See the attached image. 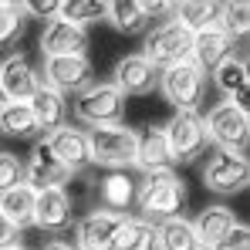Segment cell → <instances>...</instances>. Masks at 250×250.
<instances>
[{"instance_id": "cell-35", "label": "cell", "mask_w": 250, "mask_h": 250, "mask_svg": "<svg viewBox=\"0 0 250 250\" xmlns=\"http://www.w3.org/2000/svg\"><path fill=\"white\" fill-rule=\"evenodd\" d=\"M14 244H17V230L0 216V250H3V247H14Z\"/></svg>"}, {"instance_id": "cell-5", "label": "cell", "mask_w": 250, "mask_h": 250, "mask_svg": "<svg viewBox=\"0 0 250 250\" xmlns=\"http://www.w3.org/2000/svg\"><path fill=\"white\" fill-rule=\"evenodd\" d=\"M75 115L88 128L125 125V95L112 82H95L88 91L75 98Z\"/></svg>"}, {"instance_id": "cell-4", "label": "cell", "mask_w": 250, "mask_h": 250, "mask_svg": "<svg viewBox=\"0 0 250 250\" xmlns=\"http://www.w3.org/2000/svg\"><path fill=\"white\" fill-rule=\"evenodd\" d=\"M142 58L156 68V71H166L176 64H186L193 58V34L179 24V21H163L149 31L146 47H142Z\"/></svg>"}, {"instance_id": "cell-17", "label": "cell", "mask_w": 250, "mask_h": 250, "mask_svg": "<svg viewBox=\"0 0 250 250\" xmlns=\"http://www.w3.org/2000/svg\"><path fill=\"white\" fill-rule=\"evenodd\" d=\"M112 84L122 91L125 98L128 95H149L152 88H159V71L142 54H125L115 64V71H112Z\"/></svg>"}, {"instance_id": "cell-24", "label": "cell", "mask_w": 250, "mask_h": 250, "mask_svg": "<svg viewBox=\"0 0 250 250\" xmlns=\"http://www.w3.org/2000/svg\"><path fill=\"white\" fill-rule=\"evenodd\" d=\"M220 10H223V3L183 0V3H172V21H179L189 34H203L209 27H220Z\"/></svg>"}, {"instance_id": "cell-16", "label": "cell", "mask_w": 250, "mask_h": 250, "mask_svg": "<svg viewBox=\"0 0 250 250\" xmlns=\"http://www.w3.org/2000/svg\"><path fill=\"white\" fill-rule=\"evenodd\" d=\"M135 189H139V179H135L128 169L105 172V176L98 179V209L128 216V209L135 207Z\"/></svg>"}, {"instance_id": "cell-15", "label": "cell", "mask_w": 250, "mask_h": 250, "mask_svg": "<svg viewBox=\"0 0 250 250\" xmlns=\"http://www.w3.org/2000/svg\"><path fill=\"white\" fill-rule=\"evenodd\" d=\"M44 146L54 152V159L68 169L71 176L82 172L84 166H91V156H88V132H84V128L64 125V128L44 135Z\"/></svg>"}, {"instance_id": "cell-19", "label": "cell", "mask_w": 250, "mask_h": 250, "mask_svg": "<svg viewBox=\"0 0 250 250\" xmlns=\"http://www.w3.org/2000/svg\"><path fill=\"white\" fill-rule=\"evenodd\" d=\"M213 84L220 88V95L237 105V108H247V95H250V68H247V58L233 54L227 58L216 71H213Z\"/></svg>"}, {"instance_id": "cell-29", "label": "cell", "mask_w": 250, "mask_h": 250, "mask_svg": "<svg viewBox=\"0 0 250 250\" xmlns=\"http://www.w3.org/2000/svg\"><path fill=\"white\" fill-rule=\"evenodd\" d=\"M24 24H27V14L21 3H10V0H0V51L14 47V44L24 38Z\"/></svg>"}, {"instance_id": "cell-23", "label": "cell", "mask_w": 250, "mask_h": 250, "mask_svg": "<svg viewBox=\"0 0 250 250\" xmlns=\"http://www.w3.org/2000/svg\"><path fill=\"white\" fill-rule=\"evenodd\" d=\"M34 189L27 186V183H21V186H14V189H7V193H0V216L21 233V230H27V227H34Z\"/></svg>"}, {"instance_id": "cell-6", "label": "cell", "mask_w": 250, "mask_h": 250, "mask_svg": "<svg viewBox=\"0 0 250 250\" xmlns=\"http://www.w3.org/2000/svg\"><path fill=\"white\" fill-rule=\"evenodd\" d=\"M159 88L176 112H200V105L207 98V75L193 61H186V64L159 71Z\"/></svg>"}, {"instance_id": "cell-21", "label": "cell", "mask_w": 250, "mask_h": 250, "mask_svg": "<svg viewBox=\"0 0 250 250\" xmlns=\"http://www.w3.org/2000/svg\"><path fill=\"white\" fill-rule=\"evenodd\" d=\"M31 105V112H34V122L41 128L44 135H51V132H58V128H64L68 125V98H61L54 88H47L41 84L38 91H34V98L27 102Z\"/></svg>"}, {"instance_id": "cell-1", "label": "cell", "mask_w": 250, "mask_h": 250, "mask_svg": "<svg viewBox=\"0 0 250 250\" xmlns=\"http://www.w3.org/2000/svg\"><path fill=\"white\" fill-rule=\"evenodd\" d=\"M183 207H186V186L172 169L149 172V176L139 179V189H135L139 220L163 223V220H172V216H183Z\"/></svg>"}, {"instance_id": "cell-14", "label": "cell", "mask_w": 250, "mask_h": 250, "mask_svg": "<svg viewBox=\"0 0 250 250\" xmlns=\"http://www.w3.org/2000/svg\"><path fill=\"white\" fill-rule=\"evenodd\" d=\"M88 51V31L54 17L41 31V54L44 58H84Z\"/></svg>"}, {"instance_id": "cell-33", "label": "cell", "mask_w": 250, "mask_h": 250, "mask_svg": "<svg viewBox=\"0 0 250 250\" xmlns=\"http://www.w3.org/2000/svg\"><path fill=\"white\" fill-rule=\"evenodd\" d=\"M209 250H250V227L237 220V227H233L227 237H220Z\"/></svg>"}, {"instance_id": "cell-8", "label": "cell", "mask_w": 250, "mask_h": 250, "mask_svg": "<svg viewBox=\"0 0 250 250\" xmlns=\"http://www.w3.org/2000/svg\"><path fill=\"white\" fill-rule=\"evenodd\" d=\"M41 84L54 88L61 98H78L95 84V68L88 58H44Z\"/></svg>"}, {"instance_id": "cell-12", "label": "cell", "mask_w": 250, "mask_h": 250, "mask_svg": "<svg viewBox=\"0 0 250 250\" xmlns=\"http://www.w3.org/2000/svg\"><path fill=\"white\" fill-rule=\"evenodd\" d=\"M41 88V71L27 61V54H10L0 61V91L7 102H31Z\"/></svg>"}, {"instance_id": "cell-34", "label": "cell", "mask_w": 250, "mask_h": 250, "mask_svg": "<svg viewBox=\"0 0 250 250\" xmlns=\"http://www.w3.org/2000/svg\"><path fill=\"white\" fill-rule=\"evenodd\" d=\"M21 7H24V14H34V17H44V21H54L61 3H21Z\"/></svg>"}, {"instance_id": "cell-9", "label": "cell", "mask_w": 250, "mask_h": 250, "mask_svg": "<svg viewBox=\"0 0 250 250\" xmlns=\"http://www.w3.org/2000/svg\"><path fill=\"white\" fill-rule=\"evenodd\" d=\"M203 183L207 189L220 193V196H233V193H244L250 183V163L247 156H237V152H213L203 166Z\"/></svg>"}, {"instance_id": "cell-20", "label": "cell", "mask_w": 250, "mask_h": 250, "mask_svg": "<svg viewBox=\"0 0 250 250\" xmlns=\"http://www.w3.org/2000/svg\"><path fill=\"white\" fill-rule=\"evenodd\" d=\"M132 166L142 169L146 176H149V172H166V169H172L163 125H152V128L139 132V146H135V163H132Z\"/></svg>"}, {"instance_id": "cell-18", "label": "cell", "mask_w": 250, "mask_h": 250, "mask_svg": "<svg viewBox=\"0 0 250 250\" xmlns=\"http://www.w3.org/2000/svg\"><path fill=\"white\" fill-rule=\"evenodd\" d=\"M233 38L223 31V27H209L203 34H193V64L203 71V75H213L227 58H233Z\"/></svg>"}, {"instance_id": "cell-13", "label": "cell", "mask_w": 250, "mask_h": 250, "mask_svg": "<svg viewBox=\"0 0 250 250\" xmlns=\"http://www.w3.org/2000/svg\"><path fill=\"white\" fill-rule=\"evenodd\" d=\"M71 179V172L54 159V152L44 146V139L31 149L27 163H24V183L34 189V193H44V189H64V183Z\"/></svg>"}, {"instance_id": "cell-2", "label": "cell", "mask_w": 250, "mask_h": 250, "mask_svg": "<svg viewBox=\"0 0 250 250\" xmlns=\"http://www.w3.org/2000/svg\"><path fill=\"white\" fill-rule=\"evenodd\" d=\"M203 132H207V142L216 146V152H237L244 156L250 142V115L247 108H237L230 102H220L213 105L203 119Z\"/></svg>"}, {"instance_id": "cell-3", "label": "cell", "mask_w": 250, "mask_h": 250, "mask_svg": "<svg viewBox=\"0 0 250 250\" xmlns=\"http://www.w3.org/2000/svg\"><path fill=\"white\" fill-rule=\"evenodd\" d=\"M88 132V156L95 166H105L108 172L128 169L135 163L139 132L128 125H108V128H84Z\"/></svg>"}, {"instance_id": "cell-26", "label": "cell", "mask_w": 250, "mask_h": 250, "mask_svg": "<svg viewBox=\"0 0 250 250\" xmlns=\"http://www.w3.org/2000/svg\"><path fill=\"white\" fill-rule=\"evenodd\" d=\"M156 250H203V247L193 233V223L183 216H172V220L156 223Z\"/></svg>"}, {"instance_id": "cell-36", "label": "cell", "mask_w": 250, "mask_h": 250, "mask_svg": "<svg viewBox=\"0 0 250 250\" xmlns=\"http://www.w3.org/2000/svg\"><path fill=\"white\" fill-rule=\"evenodd\" d=\"M41 250H78L75 244H68V240H47Z\"/></svg>"}, {"instance_id": "cell-37", "label": "cell", "mask_w": 250, "mask_h": 250, "mask_svg": "<svg viewBox=\"0 0 250 250\" xmlns=\"http://www.w3.org/2000/svg\"><path fill=\"white\" fill-rule=\"evenodd\" d=\"M3 250H27V247H21V244H14V247H3Z\"/></svg>"}, {"instance_id": "cell-28", "label": "cell", "mask_w": 250, "mask_h": 250, "mask_svg": "<svg viewBox=\"0 0 250 250\" xmlns=\"http://www.w3.org/2000/svg\"><path fill=\"white\" fill-rule=\"evenodd\" d=\"M115 250H156V223L125 216L122 230L115 237Z\"/></svg>"}, {"instance_id": "cell-31", "label": "cell", "mask_w": 250, "mask_h": 250, "mask_svg": "<svg viewBox=\"0 0 250 250\" xmlns=\"http://www.w3.org/2000/svg\"><path fill=\"white\" fill-rule=\"evenodd\" d=\"M220 27L233 38V41H240V38H247L250 31V7L244 0H230V3H223V10H220Z\"/></svg>"}, {"instance_id": "cell-11", "label": "cell", "mask_w": 250, "mask_h": 250, "mask_svg": "<svg viewBox=\"0 0 250 250\" xmlns=\"http://www.w3.org/2000/svg\"><path fill=\"white\" fill-rule=\"evenodd\" d=\"M75 223V209L68 189H44L34 196V227L47 237H61L68 233Z\"/></svg>"}, {"instance_id": "cell-25", "label": "cell", "mask_w": 250, "mask_h": 250, "mask_svg": "<svg viewBox=\"0 0 250 250\" xmlns=\"http://www.w3.org/2000/svg\"><path fill=\"white\" fill-rule=\"evenodd\" d=\"M102 21H108V24H112L115 31H122V34H142V31L152 24L149 7H146L142 0H119V3H105Z\"/></svg>"}, {"instance_id": "cell-38", "label": "cell", "mask_w": 250, "mask_h": 250, "mask_svg": "<svg viewBox=\"0 0 250 250\" xmlns=\"http://www.w3.org/2000/svg\"><path fill=\"white\" fill-rule=\"evenodd\" d=\"M3 102H7V98H3V91H0V105H3Z\"/></svg>"}, {"instance_id": "cell-10", "label": "cell", "mask_w": 250, "mask_h": 250, "mask_svg": "<svg viewBox=\"0 0 250 250\" xmlns=\"http://www.w3.org/2000/svg\"><path fill=\"white\" fill-rule=\"evenodd\" d=\"M125 216L91 209L75 223V247L78 250H115V237L122 230Z\"/></svg>"}, {"instance_id": "cell-30", "label": "cell", "mask_w": 250, "mask_h": 250, "mask_svg": "<svg viewBox=\"0 0 250 250\" xmlns=\"http://www.w3.org/2000/svg\"><path fill=\"white\" fill-rule=\"evenodd\" d=\"M102 14H105V3H91V0H68V3L58 7V17L75 24V27H82V31L88 24L102 21Z\"/></svg>"}, {"instance_id": "cell-27", "label": "cell", "mask_w": 250, "mask_h": 250, "mask_svg": "<svg viewBox=\"0 0 250 250\" xmlns=\"http://www.w3.org/2000/svg\"><path fill=\"white\" fill-rule=\"evenodd\" d=\"M0 132L10 139H31L41 128L34 122V112L27 102H3L0 105Z\"/></svg>"}, {"instance_id": "cell-7", "label": "cell", "mask_w": 250, "mask_h": 250, "mask_svg": "<svg viewBox=\"0 0 250 250\" xmlns=\"http://www.w3.org/2000/svg\"><path fill=\"white\" fill-rule=\"evenodd\" d=\"M169 146V159L172 163H193L207 152V132H203V115L200 112H176L166 125H163Z\"/></svg>"}, {"instance_id": "cell-22", "label": "cell", "mask_w": 250, "mask_h": 250, "mask_svg": "<svg viewBox=\"0 0 250 250\" xmlns=\"http://www.w3.org/2000/svg\"><path fill=\"white\" fill-rule=\"evenodd\" d=\"M233 227H237V216H233V209L223 207V203L200 209L196 220H193V233H196V240H200V247H203V250H209L220 237H227Z\"/></svg>"}, {"instance_id": "cell-32", "label": "cell", "mask_w": 250, "mask_h": 250, "mask_svg": "<svg viewBox=\"0 0 250 250\" xmlns=\"http://www.w3.org/2000/svg\"><path fill=\"white\" fill-rule=\"evenodd\" d=\"M24 183V163L14 152H0V193Z\"/></svg>"}]
</instances>
